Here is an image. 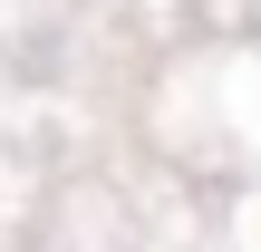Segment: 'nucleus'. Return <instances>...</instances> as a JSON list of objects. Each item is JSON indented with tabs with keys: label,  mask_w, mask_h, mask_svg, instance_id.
I'll list each match as a JSON object with an SVG mask.
<instances>
[]
</instances>
